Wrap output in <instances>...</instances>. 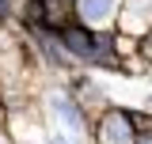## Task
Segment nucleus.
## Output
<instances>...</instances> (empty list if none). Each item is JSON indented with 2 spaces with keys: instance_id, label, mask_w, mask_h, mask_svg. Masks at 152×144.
Listing matches in <instances>:
<instances>
[{
  "instance_id": "obj_1",
  "label": "nucleus",
  "mask_w": 152,
  "mask_h": 144,
  "mask_svg": "<svg viewBox=\"0 0 152 144\" xmlns=\"http://www.w3.org/2000/svg\"><path fill=\"white\" fill-rule=\"evenodd\" d=\"M50 114H53L57 129H65V137H80V110L65 95H50Z\"/></svg>"
},
{
  "instance_id": "obj_2",
  "label": "nucleus",
  "mask_w": 152,
  "mask_h": 144,
  "mask_svg": "<svg viewBox=\"0 0 152 144\" xmlns=\"http://www.w3.org/2000/svg\"><path fill=\"white\" fill-rule=\"evenodd\" d=\"M103 144H133V129L122 114H110L103 121Z\"/></svg>"
},
{
  "instance_id": "obj_3",
  "label": "nucleus",
  "mask_w": 152,
  "mask_h": 144,
  "mask_svg": "<svg viewBox=\"0 0 152 144\" xmlns=\"http://www.w3.org/2000/svg\"><path fill=\"white\" fill-rule=\"evenodd\" d=\"M118 8V0H80V15L88 23H107Z\"/></svg>"
},
{
  "instance_id": "obj_4",
  "label": "nucleus",
  "mask_w": 152,
  "mask_h": 144,
  "mask_svg": "<svg viewBox=\"0 0 152 144\" xmlns=\"http://www.w3.org/2000/svg\"><path fill=\"white\" fill-rule=\"evenodd\" d=\"M57 144H76V137H57Z\"/></svg>"
},
{
  "instance_id": "obj_5",
  "label": "nucleus",
  "mask_w": 152,
  "mask_h": 144,
  "mask_svg": "<svg viewBox=\"0 0 152 144\" xmlns=\"http://www.w3.org/2000/svg\"><path fill=\"white\" fill-rule=\"evenodd\" d=\"M0 15H4V0H0Z\"/></svg>"
},
{
  "instance_id": "obj_6",
  "label": "nucleus",
  "mask_w": 152,
  "mask_h": 144,
  "mask_svg": "<svg viewBox=\"0 0 152 144\" xmlns=\"http://www.w3.org/2000/svg\"><path fill=\"white\" fill-rule=\"evenodd\" d=\"M145 144H152V140H145Z\"/></svg>"
}]
</instances>
